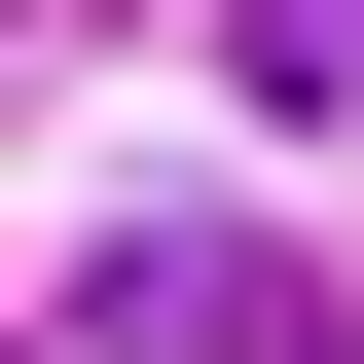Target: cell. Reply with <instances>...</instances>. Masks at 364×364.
I'll return each instance as SVG.
<instances>
[{"label":"cell","instance_id":"6da1fadb","mask_svg":"<svg viewBox=\"0 0 364 364\" xmlns=\"http://www.w3.org/2000/svg\"><path fill=\"white\" fill-rule=\"evenodd\" d=\"M73 364H328V255H291V219H146V255L73 291Z\"/></svg>","mask_w":364,"mask_h":364},{"label":"cell","instance_id":"7a4b0ae2","mask_svg":"<svg viewBox=\"0 0 364 364\" xmlns=\"http://www.w3.org/2000/svg\"><path fill=\"white\" fill-rule=\"evenodd\" d=\"M219 37H255V109H364V0H219Z\"/></svg>","mask_w":364,"mask_h":364}]
</instances>
